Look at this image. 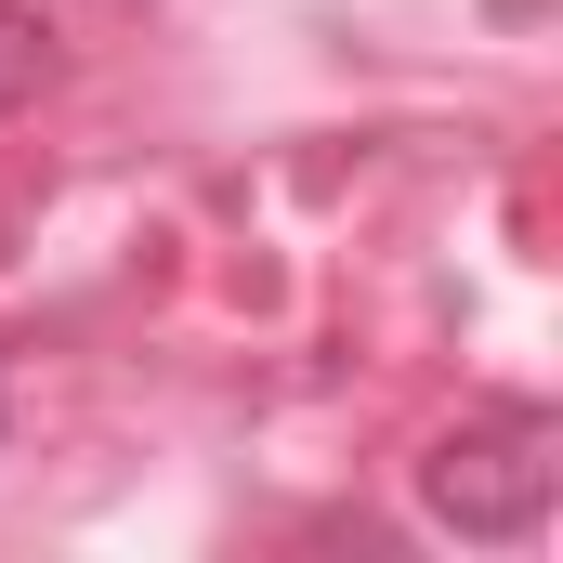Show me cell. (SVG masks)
Returning <instances> with one entry per match:
<instances>
[{
  "mask_svg": "<svg viewBox=\"0 0 563 563\" xmlns=\"http://www.w3.org/2000/svg\"><path fill=\"white\" fill-rule=\"evenodd\" d=\"M551 498H563V420L551 407H485V420H459L420 459V511L459 525V538H485V551L538 538Z\"/></svg>",
  "mask_w": 563,
  "mask_h": 563,
  "instance_id": "6da1fadb",
  "label": "cell"
},
{
  "mask_svg": "<svg viewBox=\"0 0 563 563\" xmlns=\"http://www.w3.org/2000/svg\"><path fill=\"white\" fill-rule=\"evenodd\" d=\"M40 79H53V13H40V0H0V119H13Z\"/></svg>",
  "mask_w": 563,
  "mask_h": 563,
  "instance_id": "7a4b0ae2",
  "label": "cell"
}]
</instances>
